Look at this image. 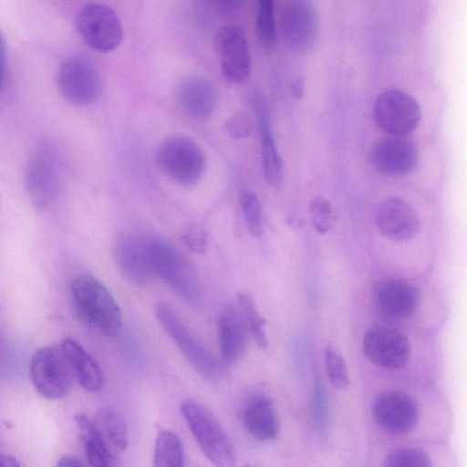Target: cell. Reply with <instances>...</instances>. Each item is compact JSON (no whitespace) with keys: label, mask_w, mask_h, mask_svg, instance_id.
Instances as JSON below:
<instances>
[{"label":"cell","mask_w":467,"mask_h":467,"mask_svg":"<svg viewBox=\"0 0 467 467\" xmlns=\"http://www.w3.org/2000/svg\"><path fill=\"white\" fill-rule=\"evenodd\" d=\"M226 130L231 136L236 139L246 138L252 130L251 120L244 114L235 115L227 121Z\"/></svg>","instance_id":"cell-34"},{"label":"cell","mask_w":467,"mask_h":467,"mask_svg":"<svg viewBox=\"0 0 467 467\" xmlns=\"http://www.w3.org/2000/svg\"><path fill=\"white\" fill-rule=\"evenodd\" d=\"M241 202L249 233L254 237H260L263 234V214L258 197L251 191H244L242 193Z\"/></svg>","instance_id":"cell-31"},{"label":"cell","mask_w":467,"mask_h":467,"mask_svg":"<svg viewBox=\"0 0 467 467\" xmlns=\"http://www.w3.org/2000/svg\"><path fill=\"white\" fill-rule=\"evenodd\" d=\"M76 28L83 41L99 52L115 50L122 42L124 28L117 13L101 3H88L78 13Z\"/></svg>","instance_id":"cell-6"},{"label":"cell","mask_w":467,"mask_h":467,"mask_svg":"<svg viewBox=\"0 0 467 467\" xmlns=\"http://www.w3.org/2000/svg\"><path fill=\"white\" fill-rule=\"evenodd\" d=\"M60 347L79 385L89 392L99 391L103 385V375L98 363L72 338H65Z\"/></svg>","instance_id":"cell-23"},{"label":"cell","mask_w":467,"mask_h":467,"mask_svg":"<svg viewBox=\"0 0 467 467\" xmlns=\"http://www.w3.org/2000/svg\"><path fill=\"white\" fill-rule=\"evenodd\" d=\"M385 467H431V458L422 451L414 448L396 449L384 458Z\"/></svg>","instance_id":"cell-30"},{"label":"cell","mask_w":467,"mask_h":467,"mask_svg":"<svg viewBox=\"0 0 467 467\" xmlns=\"http://www.w3.org/2000/svg\"><path fill=\"white\" fill-rule=\"evenodd\" d=\"M375 223L385 238L394 242H408L415 238L420 229V220L415 208L398 196L389 197L379 203Z\"/></svg>","instance_id":"cell-15"},{"label":"cell","mask_w":467,"mask_h":467,"mask_svg":"<svg viewBox=\"0 0 467 467\" xmlns=\"http://www.w3.org/2000/svg\"><path fill=\"white\" fill-rule=\"evenodd\" d=\"M373 115L384 132L400 137L411 133L421 119L418 101L405 91L395 88L386 89L377 96Z\"/></svg>","instance_id":"cell-9"},{"label":"cell","mask_w":467,"mask_h":467,"mask_svg":"<svg viewBox=\"0 0 467 467\" xmlns=\"http://www.w3.org/2000/svg\"><path fill=\"white\" fill-rule=\"evenodd\" d=\"M252 99L261 132L264 171L271 184L278 185L282 181V161L272 130L268 105L264 95L259 91L254 92Z\"/></svg>","instance_id":"cell-21"},{"label":"cell","mask_w":467,"mask_h":467,"mask_svg":"<svg viewBox=\"0 0 467 467\" xmlns=\"http://www.w3.org/2000/svg\"><path fill=\"white\" fill-rule=\"evenodd\" d=\"M57 465L59 467H79L84 466L85 463L74 455L66 454L59 458Z\"/></svg>","instance_id":"cell-36"},{"label":"cell","mask_w":467,"mask_h":467,"mask_svg":"<svg viewBox=\"0 0 467 467\" xmlns=\"http://www.w3.org/2000/svg\"><path fill=\"white\" fill-rule=\"evenodd\" d=\"M374 300L382 316L391 320H403L417 310L420 293L405 279L388 278L376 285Z\"/></svg>","instance_id":"cell-18"},{"label":"cell","mask_w":467,"mask_h":467,"mask_svg":"<svg viewBox=\"0 0 467 467\" xmlns=\"http://www.w3.org/2000/svg\"><path fill=\"white\" fill-rule=\"evenodd\" d=\"M57 84L62 96L77 106L93 104L102 91V80L96 65L83 55H73L62 62Z\"/></svg>","instance_id":"cell-8"},{"label":"cell","mask_w":467,"mask_h":467,"mask_svg":"<svg viewBox=\"0 0 467 467\" xmlns=\"http://www.w3.org/2000/svg\"><path fill=\"white\" fill-rule=\"evenodd\" d=\"M93 421L109 451L118 458L129 444L128 428L123 419L112 408L104 407L98 410Z\"/></svg>","instance_id":"cell-24"},{"label":"cell","mask_w":467,"mask_h":467,"mask_svg":"<svg viewBox=\"0 0 467 467\" xmlns=\"http://www.w3.org/2000/svg\"><path fill=\"white\" fill-rule=\"evenodd\" d=\"M310 214L313 227L320 234L329 232L334 223V213L330 202L323 197H316L310 203Z\"/></svg>","instance_id":"cell-32"},{"label":"cell","mask_w":467,"mask_h":467,"mask_svg":"<svg viewBox=\"0 0 467 467\" xmlns=\"http://www.w3.org/2000/svg\"><path fill=\"white\" fill-rule=\"evenodd\" d=\"M181 410L206 458L216 466L234 465L233 444L213 414L194 401H184L181 405Z\"/></svg>","instance_id":"cell-4"},{"label":"cell","mask_w":467,"mask_h":467,"mask_svg":"<svg viewBox=\"0 0 467 467\" xmlns=\"http://www.w3.org/2000/svg\"><path fill=\"white\" fill-rule=\"evenodd\" d=\"M151 267L155 277L165 281L187 304L199 306L202 291L199 279L183 255L169 242L148 235Z\"/></svg>","instance_id":"cell-2"},{"label":"cell","mask_w":467,"mask_h":467,"mask_svg":"<svg viewBox=\"0 0 467 467\" xmlns=\"http://www.w3.org/2000/svg\"><path fill=\"white\" fill-rule=\"evenodd\" d=\"M305 86L302 78H297L292 85V92L297 99L302 98L304 95Z\"/></svg>","instance_id":"cell-38"},{"label":"cell","mask_w":467,"mask_h":467,"mask_svg":"<svg viewBox=\"0 0 467 467\" xmlns=\"http://www.w3.org/2000/svg\"><path fill=\"white\" fill-rule=\"evenodd\" d=\"M155 315L191 366L204 379L213 383L220 381L223 377L221 362L184 325L173 309L160 303L155 307Z\"/></svg>","instance_id":"cell-3"},{"label":"cell","mask_w":467,"mask_h":467,"mask_svg":"<svg viewBox=\"0 0 467 467\" xmlns=\"http://www.w3.org/2000/svg\"><path fill=\"white\" fill-rule=\"evenodd\" d=\"M0 466L16 467L19 466V463L14 457L0 453Z\"/></svg>","instance_id":"cell-39"},{"label":"cell","mask_w":467,"mask_h":467,"mask_svg":"<svg viewBox=\"0 0 467 467\" xmlns=\"http://www.w3.org/2000/svg\"><path fill=\"white\" fill-rule=\"evenodd\" d=\"M70 295L77 313L85 322L107 337L119 333L120 308L99 280L88 275H78L70 285Z\"/></svg>","instance_id":"cell-1"},{"label":"cell","mask_w":467,"mask_h":467,"mask_svg":"<svg viewBox=\"0 0 467 467\" xmlns=\"http://www.w3.org/2000/svg\"><path fill=\"white\" fill-rule=\"evenodd\" d=\"M281 32L286 46L295 53L311 52L319 36L318 13L310 0H289L281 16Z\"/></svg>","instance_id":"cell-10"},{"label":"cell","mask_w":467,"mask_h":467,"mask_svg":"<svg viewBox=\"0 0 467 467\" xmlns=\"http://www.w3.org/2000/svg\"><path fill=\"white\" fill-rule=\"evenodd\" d=\"M75 421L80 433L86 459L89 465L97 467L112 466L117 460L100 437L93 419L84 413L75 415Z\"/></svg>","instance_id":"cell-25"},{"label":"cell","mask_w":467,"mask_h":467,"mask_svg":"<svg viewBox=\"0 0 467 467\" xmlns=\"http://www.w3.org/2000/svg\"><path fill=\"white\" fill-rule=\"evenodd\" d=\"M361 348L372 364L386 369H400L410 359L409 340L398 329L387 326H376L366 331Z\"/></svg>","instance_id":"cell-12"},{"label":"cell","mask_w":467,"mask_h":467,"mask_svg":"<svg viewBox=\"0 0 467 467\" xmlns=\"http://www.w3.org/2000/svg\"><path fill=\"white\" fill-rule=\"evenodd\" d=\"M371 416L382 431L402 435L410 432L419 419V407L410 396L400 392H387L374 400Z\"/></svg>","instance_id":"cell-14"},{"label":"cell","mask_w":467,"mask_h":467,"mask_svg":"<svg viewBox=\"0 0 467 467\" xmlns=\"http://www.w3.org/2000/svg\"><path fill=\"white\" fill-rule=\"evenodd\" d=\"M242 422L249 434L259 441L275 440L279 432L274 402L267 397L251 400L242 412Z\"/></svg>","instance_id":"cell-22"},{"label":"cell","mask_w":467,"mask_h":467,"mask_svg":"<svg viewBox=\"0 0 467 467\" xmlns=\"http://www.w3.org/2000/svg\"><path fill=\"white\" fill-rule=\"evenodd\" d=\"M182 242L194 253H204L208 244L207 234L200 226H192L182 234Z\"/></svg>","instance_id":"cell-33"},{"label":"cell","mask_w":467,"mask_h":467,"mask_svg":"<svg viewBox=\"0 0 467 467\" xmlns=\"http://www.w3.org/2000/svg\"><path fill=\"white\" fill-rule=\"evenodd\" d=\"M218 327L223 359L235 362L242 358L246 350L249 331L238 304L230 303L223 307Z\"/></svg>","instance_id":"cell-20"},{"label":"cell","mask_w":467,"mask_h":467,"mask_svg":"<svg viewBox=\"0 0 467 467\" xmlns=\"http://www.w3.org/2000/svg\"><path fill=\"white\" fill-rule=\"evenodd\" d=\"M115 257L121 273L131 283L143 285L156 278L150 264L148 235H121L116 243Z\"/></svg>","instance_id":"cell-17"},{"label":"cell","mask_w":467,"mask_h":467,"mask_svg":"<svg viewBox=\"0 0 467 467\" xmlns=\"http://www.w3.org/2000/svg\"><path fill=\"white\" fill-rule=\"evenodd\" d=\"M157 161L167 175L183 185L197 182L206 168L202 149L183 136L166 138L158 148Z\"/></svg>","instance_id":"cell-7"},{"label":"cell","mask_w":467,"mask_h":467,"mask_svg":"<svg viewBox=\"0 0 467 467\" xmlns=\"http://www.w3.org/2000/svg\"><path fill=\"white\" fill-rule=\"evenodd\" d=\"M369 159L374 169L388 176H402L415 170L419 150L406 137L390 136L380 140L370 150Z\"/></svg>","instance_id":"cell-16"},{"label":"cell","mask_w":467,"mask_h":467,"mask_svg":"<svg viewBox=\"0 0 467 467\" xmlns=\"http://www.w3.org/2000/svg\"><path fill=\"white\" fill-rule=\"evenodd\" d=\"M219 11L226 15H235L244 6L245 0H212Z\"/></svg>","instance_id":"cell-35"},{"label":"cell","mask_w":467,"mask_h":467,"mask_svg":"<svg viewBox=\"0 0 467 467\" xmlns=\"http://www.w3.org/2000/svg\"><path fill=\"white\" fill-rule=\"evenodd\" d=\"M237 304L249 334L260 348L265 349L268 347V339L265 331L266 320L260 315L253 296L247 292H241L237 296Z\"/></svg>","instance_id":"cell-27"},{"label":"cell","mask_w":467,"mask_h":467,"mask_svg":"<svg viewBox=\"0 0 467 467\" xmlns=\"http://www.w3.org/2000/svg\"><path fill=\"white\" fill-rule=\"evenodd\" d=\"M213 44L224 78L236 84L245 81L251 72V56L244 31L237 26H224L214 35Z\"/></svg>","instance_id":"cell-13"},{"label":"cell","mask_w":467,"mask_h":467,"mask_svg":"<svg viewBox=\"0 0 467 467\" xmlns=\"http://www.w3.org/2000/svg\"><path fill=\"white\" fill-rule=\"evenodd\" d=\"M26 182L29 199L36 210H47L57 201L61 172L55 156L47 149H37L29 158Z\"/></svg>","instance_id":"cell-11"},{"label":"cell","mask_w":467,"mask_h":467,"mask_svg":"<svg viewBox=\"0 0 467 467\" xmlns=\"http://www.w3.org/2000/svg\"><path fill=\"white\" fill-rule=\"evenodd\" d=\"M325 366L333 387L338 389L348 388L350 379L345 359L333 343H328L324 352Z\"/></svg>","instance_id":"cell-29"},{"label":"cell","mask_w":467,"mask_h":467,"mask_svg":"<svg viewBox=\"0 0 467 467\" xmlns=\"http://www.w3.org/2000/svg\"><path fill=\"white\" fill-rule=\"evenodd\" d=\"M29 376L38 394L52 400L67 396L75 378L62 348L56 346L42 347L34 353Z\"/></svg>","instance_id":"cell-5"},{"label":"cell","mask_w":467,"mask_h":467,"mask_svg":"<svg viewBox=\"0 0 467 467\" xmlns=\"http://www.w3.org/2000/svg\"><path fill=\"white\" fill-rule=\"evenodd\" d=\"M255 30L261 46L271 50L275 47L277 30L275 19V0H256Z\"/></svg>","instance_id":"cell-28"},{"label":"cell","mask_w":467,"mask_h":467,"mask_svg":"<svg viewBox=\"0 0 467 467\" xmlns=\"http://www.w3.org/2000/svg\"><path fill=\"white\" fill-rule=\"evenodd\" d=\"M176 99L185 114L197 119H206L215 112L219 97L215 86L209 79L188 76L179 82Z\"/></svg>","instance_id":"cell-19"},{"label":"cell","mask_w":467,"mask_h":467,"mask_svg":"<svg viewBox=\"0 0 467 467\" xmlns=\"http://www.w3.org/2000/svg\"><path fill=\"white\" fill-rule=\"evenodd\" d=\"M5 72V45L3 35L0 32V90L3 86Z\"/></svg>","instance_id":"cell-37"},{"label":"cell","mask_w":467,"mask_h":467,"mask_svg":"<svg viewBox=\"0 0 467 467\" xmlns=\"http://www.w3.org/2000/svg\"><path fill=\"white\" fill-rule=\"evenodd\" d=\"M154 466L181 467L184 463V450L180 437L173 431L159 432L153 455Z\"/></svg>","instance_id":"cell-26"}]
</instances>
